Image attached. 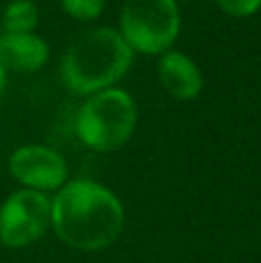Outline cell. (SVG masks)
<instances>
[{
	"instance_id": "obj_6",
	"label": "cell",
	"mask_w": 261,
	"mask_h": 263,
	"mask_svg": "<svg viewBox=\"0 0 261 263\" xmlns=\"http://www.w3.org/2000/svg\"><path fill=\"white\" fill-rule=\"evenodd\" d=\"M7 168L21 187L44 194L58 192L69 180V168L63 155L40 143H26L12 150Z\"/></svg>"
},
{
	"instance_id": "obj_11",
	"label": "cell",
	"mask_w": 261,
	"mask_h": 263,
	"mask_svg": "<svg viewBox=\"0 0 261 263\" xmlns=\"http://www.w3.org/2000/svg\"><path fill=\"white\" fill-rule=\"evenodd\" d=\"M217 7L234 18L252 16L261 9V0H215Z\"/></svg>"
},
{
	"instance_id": "obj_10",
	"label": "cell",
	"mask_w": 261,
	"mask_h": 263,
	"mask_svg": "<svg viewBox=\"0 0 261 263\" xmlns=\"http://www.w3.org/2000/svg\"><path fill=\"white\" fill-rule=\"evenodd\" d=\"M60 7L65 9L67 16H72L74 21H95L102 16L106 7V0H60Z\"/></svg>"
},
{
	"instance_id": "obj_5",
	"label": "cell",
	"mask_w": 261,
	"mask_h": 263,
	"mask_svg": "<svg viewBox=\"0 0 261 263\" xmlns=\"http://www.w3.org/2000/svg\"><path fill=\"white\" fill-rule=\"evenodd\" d=\"M51 229V196L44 192H12L0 203V245L7 250H23L35 245Z\"/></svg>"
},
{
	"instance_id": "obj_7",
	"label": "cell",
	"mask_w": 261,
	"mask_h": 263,
	"mask_svg": "<svg viewBox=\"0 0 261 263\" xmlns=\"http://www.w3.org/2000/svg\"><path fill=\"white\" fill-rule=\"evenodd\" d=\"M157 77H160V83L166 90V95H171L174 100L180 102L197 100L203 90L201 69L183 51L176 49L164 51L160 55V60H157Z\"/></svg>"
},
{
	"instance_id": "obj_12",
	"label": "cell",
	"mask_w": 261,
	"mask_h": 263,
	"mask_svg": "<svg viewBox=\"0 0 261 263\" xmlns=\"http://www.w3.org/2000/svg\"><path fill=\"white\" fill-rule=\"evenodd\" d=\"M5 88H7V72H5V69L0 67V97H3Z\"/></svg>"
},
{
	"instance_id": "obj_3",
	"label": "cell",
	"mask_w": 261,
	"mask_h": 263,
	"mask_svg": "<svg viewBox=\"0 0 261 263\" xmlns=\"http://www.w3.org/2000/svg\"><path fill=\"white\" fill-rule=\"evenodd\" d=\"M139 109L134 97L120 88L88 95L77 114V136L95 153L120 150L137 129Z\"/></svg>"
},
{
	"instance_id": "obj_8",
	"label": "cell",
	"mask_w": 261,
	"mask_h": 263,
	"mask_svg": "<svg viewBox=\"0 0 261 263\" xmlns=\"http://www.w3.org/2000/svg\"><path fill=\"white\" fill-rule=\"evenodd\" d=\"M51 49L37 32H0V67L30 74L49 63Z\"/></svg>"
},
{
	"instance_id": "obj_2",
	"label": "cell",
	"mask_w": 261,
	"mask_h": 263,
	"mask_svg": "<svg viewBox=\"0 0 261 263\" xmlns=\"http://www.w3.org/2000/svg\"><path fill=\"white\" fill-rule=\"evenodd\" d=\"M134 51L114 28H90L72 42L60 60L63 83L72 95H95L127 74Z\"/></svg>"
},
{
	"instance_id": "obj_1",
	"label": "cell",
	"mask_w": 261,
	"mask_h": 263,
	"mask_svg": "<svg viewBox=\"0 0 261 263\" xmlns=\"http://www.w3.org/2000/svg\"><path fill=\"white\" fill-rule=\"evenodd\" d=\"M125 229V205L114 190L88 178L67 180L51 199V231L77 252L111 247Z\"/></svg>"
},
{
	"instance_id": "obj_9",
	"label": "cell",
	"mask_w": 261,
	"mask_h": 263,
	"mask_svg": "<svg viewBox=\"0 0 261 263\" xmlns=\"http://www.w3.org/2000/svg\"><path fill=\"white\" fill-rule=\"evenodd\" d=\"M40 23V7L35 0H12L3 9V32H35Z\"/></svg>"
},
{
	"instance_id": "obj_4",
	"label": "cell",
	"mask_w": 261,
	"mask_h": 263,
	"mask_svg": "<svg viewBox=\"0 0 261 263\" xmlns=\"http://www.w3.org/2000/svg\"><path fill=\"white\" fill-rule=\"evenodd\" d=\"M118 32L134 53L162 55L180 35L178 0H125Z\"/></svg>"
}]
</instances>
